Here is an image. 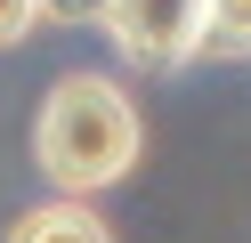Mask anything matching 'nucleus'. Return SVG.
Returning <instances> with one entry per match:
<instances>
[{"label":"nucleus","instance_id":"obj_1","mask_svg":"<svg viewBox=\"0 0 251 243\" xmlns=\"http://www.w3.org/2000/svg\"><path fill=\"white\" fill-rule=\"evenodd\" d=\"M33 162H41V178L57 194H98L114 178H130V162H138V106L105 73H65L41 97Z\"/></svg>","mask_w":251,"mask_h":243},{"label":"nucleus","instance_id":"obj_2","mask_svg":"<svg viewBox=\"0 0 251 243\" xmlns=\"http://www.w3.org/2000/svg\"><path fill=\"white\" fill-rule=\"evenodd\" d=\"M98 16L122 57L154 65V73L202 57V41H211V0H98Z\"/></svg>","mask_w":251,"mask_h":243},{"label":"nucleus","instance_id":"obj_3","mask_svg":"<svg viewBox=\"0 0 251 243\" xmlns=\"http://www.w3.org/2000/svg\"><path fill=\"white\" fill-rule=\"evenodd\" d=\"M8 243H114V235H105V219L81 203V194H65V203L25 211V219L8 227Z\"/></svg>","mask_w":251,"mask_h":243},{"label":"nucleus","instance_id":"obj_4","mask_svg":"<svg viewBox=\"0 0 251 243\" xmlns=\"http://www.w3.org/2000/svg\"><path fill=\"white\" fill-rule=\"evenodd\" d=\"M202 57H251V0H211V41Z\"/></svg>","mask_w":251,"mask_h":243},{"label":"nucleus","instance_id":"obj_5","mask_svg":"<svg viewBox=\"0 0 251 243\" xmlns=\"http://www.w3.org/2000/svg\"><path fill=\"white\" fill-rule=\"evenodd\" d=\"M41 16H49V0H0V49H17L25 32H41Z\"/></svg>","mask_w":251,"mask_h":243}]
</instances>
